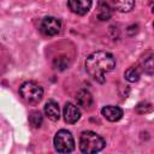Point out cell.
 <instances>
[{
    "instance_id": "1",
    "label": "cell",
    "mask_w": 154,
    "mask_h": 154,
    "mask_svg": "<svg viewBox=\"0 0 154 154\" xmlns=\"http://www.w3.org/2000/svg\"><path fill=\"white\" fill-rule=\"evenodd\" d=\"M116 66L114 57L106 51H97L91 53L85 60V70L99 83L105 82V76Z\"/></svg>"
},
{
    "instance_id": "2",
    "label": "cell",
    "mask_w": 154,
    "mask_h": 154,
    "mask_svg": "<svg viewBox=\"0 0 154 154\" xmlns=\"http://www.w3.org/2000/svg\"><path fill=\"white\" fill-rule=\"evenodd\" d=\"M105 144H106L105 140L100 135H97L93 131H83L81 134L79 149L82 153H85V154L97 153L103 149Z\"/></svg>"
},
{
    "instance_id": "3",
    "label": "cell",
    "mask_w": 154,
    "mask_h": 154,
    "mask_svg": "<svg viewBox=\"0 0 154 154\" xmlns=\"http://www.w3.org/2000/svg\"><path fill=\"white\" fill-rule=\"evenodd\" d=\"M19 94L25 102L30 105H37L43 97V89L36 82L28 81L20 85Z\"/></svg>"
},
{
    "instance_id": "4",
    "label": "cell",
    "mask_w": 154,
    "mask_h": 154,
    "mask_svg": "<svg viewBox=\"0 0 154 154\" xmlns=\"http://www.w3.org/2000/svg\"><path fill=\"white\" fill-rule=\"evenodd\" d=\"M54 148L58 153H70L75 149V140L70 131L59 130L54 136Z\"/></svg>"
},
{
    "instance_id": "5",
    "label": "cell",
    "mask_w": 154,
    "mask_h": 154,
    "mask_svg": "<svg viewBox=\"0 0 154 154\" xmlns=\"http://www.w3.org/2000/svg\"><path fill=\"white\" fill-rule=\"evenodd\" d=\"M61 23L55 17H45L40 24V30L46 36H54L60 32Z\"/></svg>"
},
{
    "instance_id": "6",
    "label": "cell",
    "mask_w": 154,
    "mask_h": 154,
    "mask_svg": "<svg viewBox=\"0 0 154 154\" xmlns=\"http://www.w3.org/2000/svg\"><path fill=\"white\" fill-rule=\"evenodd\" d=\"M63 114H64V119L66 123L69 124H73L76 123L79 118H81V112L78 109V107L71 102H66L63 109Z\"/></svg>"
},
{
    "instance_id": "7",
    "label": "cell",
    "mask_w": 154,
    "mask_h": 154,
    "mask_svg": "<svg viewBox=\"0 0 154 154\" xmlns=\"http://www.w3.org/2000/svg\"><path fill=\"white\" fill-rule=\"evenodd\" d=\"M70 10L76 14H85L91 7V0H69Z\"/></svg>"
},
{
    "instance_id": "8",
    "label": "cell",
    "mask_w": 154,
    "mask_h": 154,
    "mask_svg": "<svg viewBox=\"0 0 154 154\" xmlns=\"http://www.w3.org/2000/svg\"><path fill=\"white\" fill-rule=\"evenodd\" d=\"M101 114L109 122H118L123 117V109L118 106L108 105L101 109Z\"/></svg>"
},
{
    "instance_id": "9",
    "label": "cell",
    "mask_w": 154,
    "mask_h": 154,
    "mask_svg": "<svg viewBox=\"0 0 154 154\" xmlns=\"http://www.w3.org/2000/svg\"><path fill=\"white\" fill-rule=\"evenodd\" d=\"M106 1L112 8L119 12H129L134 8L135 5V0H106Z\"/></svg>"
},
{
    "instance_id": "10",
    "label": "cell",
    "mask_w": 154,
    "mask_h": 154,
    "mask_svg": "<svg viewBox=\"0 0 154 154\" xmlns=\"http://www.w3.org/2000/svg\"><path fill=\"white\" fill-rule=\"evenodd\" d=\"M76 101H77V105L84 109H90V107L93 106V96L88 90H84V89L77 93Z\"/></svg>"
},
{
    "instance_id": "11",
    "label": "cell",
    "mask_w": 154,
    "mask_h": 154,
    "mask_svg": "<svg viewBox=\"0 0 154 154\" xmlns=\"http://www.w3.org/2000/svg\"><path fill=\"white\" fill-rule=\"evenodd\" d=\"M45 113L51 120H58L60 118V109L58 102H55L54 100H49L45 106Z\"/></svg>"
},
{
    "instance_id": "12",
    "label": "cell",
    "mask_w": 154,
    "mask_h": 154,
    "mask_svg": "<svg viewBox=\"0 0 154 154\" xmlns=\"http://www.w3.org/2000/svg\"><path fill=\"white\" fill-rule=\"evenodd\" d=\"M140 65L146 73H148L150 76L153 75L154 65H153V52L152 51H148L142 55V58L140 59Z\"/></svg>"
},
{
    "instance_id": "13",
    "label": "cell",
    "mask_w": 154,
    "mask_h": 154,
    "mask_svg": "<svg viewBox=\"0 0 154 154\" xmlns=\"http://www.w3.org/2000/svg\"><path fill=\"white\" fill-rule=\"evenodd\" d=\"M112 16V7L106 0H100L97 5V18L100 20H108Z\"/></svg>"
},
{
    "instance_id": "14",
    "label": "cell",
    "mask_w": 154,
    "mask_h": 154,
    "mask_svg": "<svg viewBox=\"0 0 154 154\" xmlns=\"http://www.w3.org/2000/svg\"><path fill=\"white\" fill-rule=\"evenodd\" d=\"M42 122H43V117L40 113V111L30 112V114H29V123H30V125L32 128H35V129L40 128L42 125Z\"/></svg>"
},
{
    "instance_id": "15",
    "label": "cell",
    "mask_w": 154,
    "mask_h": 154,
    "mask_svg": "<svg viewBox=\"0 0 154 154\" xmlns=\"http://www.w3.org/2000/svg\"><path fill=\"white\" fill-rule=\"evenodd\" d=\"M124 76H125V78H126V81L134 83V82H137V81L140 79L141 73H140L138 67L131 66V67H129V69L125 71V75H124Z\"/></svg>"
},
{
    "instance_id": "16",
    "label": "cell",
    "mask_w": 154,
    "mask_h": 154,
    "mask_svg": "<svg viewBox=\"0 0 154 154\" xmlns=\"http://www.w3.org/2000/svg\"><path fill=\"white\" fill-rule=\"evenodd\" d=\"M53 65L55 69H59V70H65L67 66H69V61L65 57H57L53 61Z\"/></svg>"
}]
</instances>
